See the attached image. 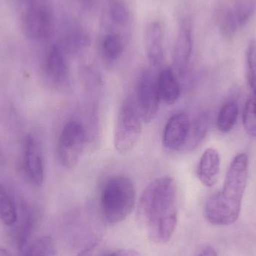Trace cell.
I'll use <instances>...</instances> for the list:
<instances>
[{"label": "cell", "mask_w": 256, "mask_h": 256, "mask_svg": "<svg viewBox=\"0 0 256 256\" xmlns=\"http://www.w3.org/2000/svg\"><path fill=\"white\" fill-rule=\"evenodd\" d=\"M136 108L130 102L124 103L118 111L114 130V144L121 154L132 152L141 138L142 126Z\"/></svg>", "instance_id": "4"}, {"label": "cell", "mask_w": 256, "mask_h": 256, "mask_svg": "<svg viewBox=\"0 0 256 256\" xmlns=\"http://www.w3.org/2000/svg\"><path fill=\"white\" fill-rule=\"evenodd\" d=\"M218 22L221 31L227 36H232L240 28L231 6H225L219 9Z\"/></svg>", "instance_id": "21"}, {"label": "cell", "mask_w": 256, "mask_h": 256, "mask_svg": "<svg viewBox=\"0 0 256 256\" xmlns=\"http://www.w3.org/2000/svg\"><path fill=\"white\" fill-rule=\"evenodd\" d=\"M60 45L67 56L75 55L84 52L90 46V38L85 30L76 28L68 32Z\"/></svg>", "instance_id": "15"}, {"label": "cell", "mask_w": 256, "mask_h": 256, "mask_svg": "<svg viewBox=\"0 0 256 256\" xmlns=\"http://www.w3.org/2000/svg\"><path fill=\"white\" fill-rule=\"evenodd\" d=\"M22 16V26L27 37L32 40L49 38L54 32L52 9L44 0L30 2Z\"/></svg>", "instance_id": "6"}, {"label": "cell", "mask_w": 256, "mask_h": 256, "mask_svg": "<svg viewBox=\"0 0 256 256\" xmlns=\"http://www.w3.org/2000/svg\"><path fill=\"white\" fill-rule=\"evenodd\" d=\"M192 50V24L189 18H183L179 24L173 49L174 67L180 75L184 74L188 70Z\"/></svg>", "instance_id": "8"}, {"label": "cell", "mask_w": 256, "mask_h": 256, "mask_svg": "<svg viewBox=\"0 0 256 256\" xmlns=\"http://www.w3.org/2000/svg\"><path fill=\"white\" fill-rule=\"evenodd\" d=\"M220 170V156L219 152L213 148L204 150L200 158L197 167V176L202 184L208 188L216 184Z\"/></svg>", "instance_id": "13"}, {"label": "cell", "mask_w": 256, "mask_h": 256, "mask_svg": "<svg viewBox=\"0 0 256 256\" xmlns=\"http://www.w3.org/2000/svg\"><path fill=\"white\" fill-rule=\"evenodd\" d=\"M239 27L250 20L256 9V0H236L232 6Z\"/></svg>", "instance_id": "23"}, {"label": "cell", "mask_w": 256, "mask_h": 256, "mask_svg": "<svg viewBox=\"0 0 256 256\" xmlns=\"http://www.w3.org/2000/svg\"><path fill=\"white\" fill-rule=\"evenodd\" d=\"M45 70L48 80L52 85L62 87L69 79V67L67 54L60 44L52 46L46 56Z\"/></svg>", "instance_id": "10"}, {"label": "cell", "mask_w": 256, "mask_h": 256, "mask_svg": "<svg viewBox=\"0 0 256 256\" xmlns=\"http://www.w3.org/2000/svg\"><path fill=\"white\" fill-rule=\"evenodd\" d=\"M248 80L252 92L256 91V42L250 44L248 50Z\"/></svg>", "instance_id": "26"}, {"label": "cell", "mask_w": 256, "mask_h": 256, "mask_svg": "<svg viewBox=\"0 0 256 256\" xmlns=\"http://www.w3.org/2000/svg\"><path fill=\"white\" fill-rule=\"evenodd\" d=\"M243 124L246 132L251 136L256 137V91L246 100L243 114Z\"/></svg>", "instance_id": "24"}, {"label": "cell", "mask_w": 256, "mask_h": 256, "mask_svg": "<svg viewBox=\"0 0 256 256\" xmlns=\"http://www.w3.org/2000/svg\"><path fill=\"white\" fill-rule=\"evenodd\" d=\"M86 143L85 128L79 122H69L63 128L58 138L57 153L62 165L73 170L79 164Z\"/></svg>", "instance_id": "5"}, {"label": "cell", "mask_w": 256, "mask_h": 256, "mask_svg": "<svg viewBox=\"0 0 256 256\" xmlns=\"http://www.w3.org/2000/svg\"><path fill=\"white\" fill-rule=\"evenodd\" d=\"M106 6L110 18L114 24L120 26L128 24L130 13L124 0H106Z\"/></svg>", "instance_id": "20"}, {"label": "cell", "mask_w": 256, "mask_h": 256, "mask_svg": "<svg viewBox=\"0 0 256 256\" xmlns=\"http://www.w3.org/2000/svg\"><path fill=\"white\" fill-rule=\"evenodd\" d=\"M124 51L122 38L116 34H106L102 44V52L104 58L108 62L118 60Z\"/></svg>", "instance_id": "18"}, {"label": "cell", "mask_w": 256, "mask_h": 256, "mask_svg": "<svg viewBox=\"0 0 256 256\" xmlns=\"http://www.w3.org/2000/svg\"><path fill=\"white\" fill-rule=\"evenodd\" d=\"M0 256H10V254L6 250L0 248Z\"/></svg>", "instance_id": "31"}, {"label": "cell", "mask_w": 256, "mask_h": 256, "mask_svg": "<svg viewBox=\"0 0 256 256\" xmlns=\"http://www.w3.org/2000/svg\"><path fill=\"white\" fill-rule=\"evenodd\" d=\"M24 162L26 170L33 184L40 186L44 180V164L38 142L28 136L24 146Z\"/></svg>", "instance_id": "11"}, {"label": "cell", "mask_w": 256, "mask_h": 256, "mask_svg": "<svg viewBox=\"0 0 256 256\" xmlns=\"http://www.w3.org/2000/svg\"><path fill=\"white\" fill-rule=\"evenodd\" d=\"M209 129V117L206 114L198 116L190 124L189 136L186 146L188 149L192 150L198 147L204 140Z\"/></svg>", "instance_id": "16"}, {"label": "cell", "mask_w": 256, "mask_h": 256, "mask_svg": "<svg viewBox=\"0 0 256 256\" xmlns=\"http://www.w3.org/2000/svg\"><path fill=\"white\" fill-rule=\"evenodd\" d=\"M32 1H34V0H26V2H30Z\"/></svg>", "instance_id": "32"}, {"label": "cell", "mask_w": 256, "mask_h": 256, "mask_svg": "<svg viewBox=\"0 0 256 256\" xmlns=\"http://www.w3.org/2000/svg\"><path fill=\"white\" fill-rule=\"evenodd\" d=\"M249 158L239 154L232 161L222 190L212 196L206 204L204 215L212 225L230 226L238 219L246 189Z\"/></svg>", "instance_id": "2"}, {"label": "cell", "mask_w": 256, "mask_h": 256, "mask_svg": "<svg viewBox=\"0 0 256 256\" xmlns=\"http://www.w3.org/2000/svg\"><path fill=\"white\" fill-rule=\"evenodd\" d=\"M189 117L184 114L172 116L167 122L162 134V144L172 152L180 150L188 141L190 129Z\"/></svg>", "instance_id": "9"}, {"label": "cell", "mask_w": 256, "mask_h": 256, "mask_svg": "<svg viewBox=\"0 0 256 256\" xmlns=\"http://www.w3.org/2000/svg\"><path fill=\"white\" fill-rule=\"evenodd\" d=\"M104 256H138L136 252L128 250H121L114 251L108 255Z\"/></svg>", "instance_id": "28"}, {"label": "cell", "mask_w": 256, "mask_h": 256, "mask_svg": "<svg viewBox=\"0 0 256 256\" xmlns=\"http://www.w3.org/2000/svg\"><path fill=\"white\" fill-rule=\"evenodd\" d=\"M160 102L156 87V79L155 80L149 72L143 74L137 85L136 108L144 122H152L156 118Z\"/></svg>", "instance_id": "7"}, {"label": "cell", "mask_w": 256, "mask_h": 256, "mask_svg": "<svg viewBox=\"0 0 256 256\" xmlns=\"http://www.w3.org/2000/svg\"><path fill=\"white\" fill-rule=\"evenodd\" d=\"M238 105L236 102L226 103L220 111L218 118V128L220 131L227 132L236 126L238 117Z\"/></svg>", "instance_id": "19"}, {"label": "cell", "mask_w": 256, "mask_h": 256, "mask_svg": "<svg viewBox=\"0 0 256 256\" xmlns=\"http://www.w3.org/2000/svg\"><path fill=\"white\" fill-rule=\"evenodd\" d=\"M164 26L160 21H152L146 26L144 32L146 51L152 66H160L164 62Z\"/></svg>", "instance_id": "12"}, {"label": "cell", "mask_w": 256, "mask_h": 256, "mask_svg": "<svg viewBox=\"0 0 256 256\" xmlns=\"http://www.w3.org/2000/svg\"><path fill=\"white\" fill-rule=\"evenodd\" d=\"M160 98L167 105H172L180 96V86L177 75L171 68H165L156 78Z\"/></svg>", "instance_id": "14"}, {"label": "cell", "mask_w": 256, "mask_h": 256, "mask_svg": "<svg viewBox=\"0 0 256 256\" xmlns=\"http://www.w3.org/2000/svg\"><path fill=\"white\" fill-rule=\"evenodd\" d=\"M78 1L79 2L80 6L84 10H90L92 8L94 0H78Z\"/></svg>", "instance_id": "30"}, {"label": "cell", "mask_w": 256, "mask_h": 256, "mask_svg": "<svg viewBox=\"0 0 256 256\" xmlns=\"http://www.w3.org/2000/svg\"><path fill=\"white\" fill-rule=\"evenodd\" d=\"M138 215L152 242L167 243L176 231L178 216V188L176 180L162 176L150 182L140 197Z\"/></svg>", "instance_id": "1"}, {"label": "cell", "mask_w": 256, "mask_h": 256, "mask_svg": "<svg viewBox=\"0 0 256 256\" xmlns=\"http://www.w3.org/2000/svg\"><path fill=\"white\" fill-rule=\"evenodd\" d=\"M135 203V186L129 178L115 176L105 184L100 196V208L110 225L124 221L132 213Z\"/></svg>", "instance_id": "3"}, {"label": "cell", "mask_w": 256, "mask_h": 256, "mask_svg": "<svg viewBox=\"0 0 256 256\" xmlns=\"http://www.w3.org/2000/svg\"><path fill=\"white\" fill-rule=\"evenodd\" d=\"M198 256H218L216 250L212 246H208L201 251Z\"/></svg>", "instance_id": "29"}, {"label": "cell", "mask_w": 256, "mask_h": 256, "mask_svg": "<svg viewBox=\"0 0 256 256\" xmlns=\"http://www.w3.org/2000/svg\"><path fill=\"white\" fill-rule=\"evenodd\" d=\"M18 219L14 201L6 188L0 184V220L4 225L12 226Z\"/></svg>", "instance_id": "17"}, {"label": "cell", "mask_w": 256, "mask_h": 256, "mask_svg": "<svg viewBox=\"0 0 256 256\" xmlns=\"http://www.w3.org/2000/svg\"><path fill=\"white\" fill-rule=\"evenodd\" d=\"M55 242L49 236H43L34 240L28 246L26 256H56Z\"/></svg>", "instance_id": "22"}, {"label": "cell", "mask_w": 256, "mask_h": 256, "mask_svg": "<svg viewBox=\"0 0 256 256\" xmlns=\"http://www.w3.org/2000/svg\"><path fill=\"white\" fill-rule=\"evenodd\" d=\"M78 256H102L100 244L98 242L92 243L80 251Z\"/></svg>", "instance_id": "27"}, {"label": "cell", "mask_w": 256, "mask_h": 256, "mask_svg": "<svg viewBox=\"0 0 256 256\" xmlns=\"http://www.w3.org/2000/svg\"><path fill=\"white\" fill-rule=\"evenodd\" d=\"M33 226V216L28 208L22 206L21 208L20 224L18 228V243L20 248H22L26 243Z\"/></svg>", "instance_id": "25"}]
</instances>
